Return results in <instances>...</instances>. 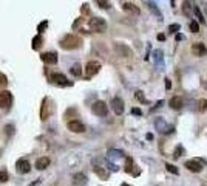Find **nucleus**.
<instances>
[{"label":"nucleus","instance_id":"nucleus-1","mask_svg":"<svg viewBox=\"0 0 207 186\" xmlns=\"http://www.w3.org/2000/svg\"><path fill=\"white\" fill-rule=\"evenodd\" d=\"M59 44L64 50H74V48H79L82 45V39L76 34H67L62 37V41Z\"/></svg>","mask_w":207,"mask_h":186},{"label":"nucleus","instance_id":"nucleus-2","mask_svg":"<svg viewBox=\"0 0 207 186\" xmlns=\"http://www.w3.org/2000/svg\"><path fill=\"white\" fill-rule=\"evenodd\" d=\"M88 25H90V28L94 33H104L107 30V22L102 17H91L90 22H88Z\"/></svg>","mask_w":207,"mask_h":186},{"label":"nucleus","instance_id":"nucleus-3","mask_svg":"<svg viewBox=\"0 0 207 186\" xmlns=\"http://www.w3.org/2000/svg\"><path fill=\"white\" fill-rule=\"evenodd\" d=\"M99 70H101V64H99L97 61H90V62L87 64V67H85V78H87V79L93 78L94 75L99 73Z\"/></svg>","mask_w":207,"mask_h":186},{"label":"nucleus","instance_id":"nucleus-4","mask_svg":"<svg viewBox=\"0 0 207 186\" xmlns=\"http://www.w3.org/2000/svg\"><path fill=\"white\" fill-rule=\"evenodd\" d=\"M91 110H93V113L97 115V116H107V113H108V107H107V104H105L104 101H96V102L91 105Z\"/></svg>","mask_w":207,"mask_h":186},{"label":"nucleus","instance_id":"nucleus-5","mask_svg":"<svg viewBox=\"0 0 207 186\" xmlns=\"http://www.w3.org/2000/svg\"><path fill=\"white\" fill-rule=\"evenodd\" d=\"M16 169H17V172H20V174H28V172L31 171V163H30L26 158H20V160H17V163H16Z\"/></svg>","mask_w":207,"mask_h":186},{"label":"nucleus","instance_id":"nucleus-6","mask_svg":"<svg viewBox=\"0 0 207 186\" xmlns=\"http://www.w3.org/2000/svg\"><path fill=\"white\" fill-rule=\"evenodd\" d=\"M51 81L56 82L57 86H62V87H65V86H73V82L68 81L67 76L62 75V73H54V75H51Z\"/></svg>","mask_w":207,"mask_h":186},{"label":"nucleus","instance_id":"nucleus-7","mask_svg":"<svg viewBox=\"0 0 207 186\" xmlns=\"http://www.w3.org/2000/svg\"><path fill=\"white\" fill-rule=\"evenodd\" d=\"M51 112H53V105H49V99L48 98H43V101H42V110H40L42 121L48 120V116H49Z\"/></svg>","mask_w":207,"mask_h":186},{"label":"nucleus","instance_id":"nucleus-8","mask_svg":"<svg viewBox=\"0 0 207 186\" xmlns=\"http://www.w3.org/2000/svg\"><path fill=\"white\" fill-rule=\"evenodd\" d=\"M189 171H192V172H201L203 171V168H204V164H201L196 158H193V160H189V161H186V164H184Z\"/></svg>","mask_w":207,"mask_h":186},{"label":"nucleus","instance_id":"nucleus-9","mask_svg":"<svg viewBox=\"0 0 207 186\" xmlns=\"http://www.w3.org/2000/svg\"><path fill=\"white\" fill-rule=\"evenodd\" d=\"M67 126H68V129H70L71 132H76V134H83V132H85V126H83L79 120L68 121V124H67Z\"/></svg>","mask_w":207,"mask_h":186},{"label":"nucleus","instance_id":"nucleus-10","mask_svg":"<svg viewBox=\"0 0 207 186\" xmlns=\"http://www.w3.org/2000/svg\"><path fill=\"white\" fill-rule=\"evenodd\" d=\"M40 59L45 62V64H49V65H53V64H57V54H56V53H53V51L42 53V54H40Z\"/></svg>","mask_w":207,"mask_h":186},{"label":"nucleus","instance_id":"nucleus-11","mask_svg":"<svg viewBox=\"0 0 207 186\" xmlns=\"http://www.w3.org/2000/svg\"><path fill=\"white\" fill-rule=\"evenodd\" d=\"M192 51H193V54L195 56H198V57H203V56H206L207 53V48L204 44H201V42H196V44H193L192 45Z\"/></svg>","mask_w":207,"mask_h":186},{"label":"nucleus","instance_id":"nucleus-12","mask_svg":"<svg viewBox=\"0 0 207 186\" xmlns=\"http://www.w3.org/2000/svg\"><path fill=\"white\" fill-rule=\"evenodd\" d=\"M111 105H113V110H115L116 115H122L124 113V101L121 98H113Z\"/></svg>","mask_w":207,"mask_h":186},{"label":"nucleus","instance_id":"nucleus-13","mask_svg":"<svg viewBox=\"0 0 207 186\" xmlns=\"http://www.w3.org/2000/svg\"><path fill=\"white\" fill-rule=\"evenodd\" d=\"M155 127H156V130L161 132V134L168 132V126H167V123H166L164 118H156V121H155Z\"/></svg>","mask_w":207,"mask_h":186},{"label":"nucleus","instance_id":"nucleus-14","mask_svg":"<svg viewBox=\"0 0 207 186\" xmlns=\"http://www.w3.org/2000/svg\"><path fill=\"white\" fill-rule=\"evenodd\" d=\"M73 185L74 186H85L87 185V175L79 172V174H74L73 175Z\"/></svg>","mask_w":207,"mask_h":186},{"label":"nucleus","instance_id":"nucleus-15","mask_svg":"<svg viewBox=\"0 0 207 186\" xmlns=\"http://www.w3.org/2000/svg\"><path fill=\"white\" fill-rule=\"evenodd\" d=\"M12 98H11V93L9 92H2L0 93V107H8L11 104Z\"/></svg>","mask_w":207,"mask_h":186},{"label":"nucleus","instance_id":"nucleus-16","mask_svg":"<svg viewBox=\"0 0 207 186\" xmlns=\"http://www.w3.org/2000/svg\"><path fill=\"white\" fill-rule=\"evenodd\" d=\"M49 163H51V160H49L48 157H42V158H37V161H36V169H39V171H43V169H46V168L49 166Z\"/></svg>","mask_w":207,"mask_h":186},{"label":"nucleus","instance_id":"nucleus-17","mask_svg":"<svg viewBox=\"0 0 207 186\" xmlns=\"http://www.w3.org/2000/svg\"><path fill=\"white\" fill-rule=\"evenodd\" d=\"M93 171H94V174H96L99 179H102V180H107V179L110 177V172H108L107 169L101 168V166H94V168H93Z\"/></svg>","mask_w":207,"mask_h":186},{"label":"nucleus","instance_id":"nucleus-18","mask_svg":"<svg viewBox=\"0 0 207 186\" xmlns=\"http://www.w3.org/2000/svg\"><path fill=\"white\" fill-rule=\"evenodd\" d=\"M168 105H170V107H172L173 110H179V109L182 107V99H181L179 96H173V98L170 99Z\"/></svg>","mask_w":207,"mask_h":186},{"label":"nucleus","instance_id":"nucleus-19","mask_svg":"<svg viewBox=\"0 0 207 186\" xmlns=\"http://www.w3.org/2000/svg\"><path fill=\"white\" fill-rule=\"evenodd\" d=\"M122 8H124L127 12H133V14H139V8L134 5V3H130V2H124L122 3Z\"/></svg>","mask_w":207,"mask_h":186},{"label":"nucleus","instance_id":"nucleus-20","mask_svg":"<svg viewBox=\"0 0 207 186\" xmlns=\"http://www.w3.org/2000/svg\"><path fill=\"white\" fill-rule=\"evenodd\" d=\"M182 12L187 17H192L193 16V6L190 5V2H182Z\"/></svg>","mask_w":207,"mask_h":186},{"label":"nucleus","instance_id":"nucleus-21","mask_svg":"<svg viewBox=\"0 0 207 186\" xmlns=\"http://www.w3.org/2000/svg\"><path fill=\"white\" fill-rule=\"evenodd\" d=\"M153 56H155V64H158L159 70H162V67H164V64H162V51L156 50V51H153Z\"/></svg>","mask_w":207,"mask_h":186},{"label":"nucleus","instance_id":"nucleus-22","mask_svg":"<svg viewBox=\"0 0 207 186\" xmlns=\"http://www.w3.org/2000/svg\"><path fill=\"white\" fill-rule=\"evenodd\" d=\"M193 12H195V16H196V19H198V22H201V23H206V17L203 16V12H201V9H200V6H196V5H193Z\"/></svg>","mask_w":207,"mask_h":186},{"label":"nucleus","instance_id":"nucleus-23","mask_svg":"<svg viewBox=\"0 0 207 186\" xmlns=\"http://www.w3.org/2000/svg\"><path fill=\"white\" fill-rule=\"evenodd\" d=\"M113 158H124V152L122 150H108V160H113Z\"/></svg>","mask_w":207,"mask_h":186},{"label":"nucleus","instance_id":"nucleus-24","mask_svg":"<svg viewBox=\"0 0 207 186\" xmlns=\"http://www.w3.org/2000/svg\"><path fill=\"white\" fill-rule=\"evenodd\" d=\"M70 73L73 75V76H81L82 75V67H81V64H74L71 68H70Z\"/></svg>","mask_w":207,"mask_h":186},{"label":"nucleus","instance_id":"nucleus-25","mask_svg":"<svg viewBox=\"0 0 207 186\" xmlns=\"http://www.w3.org/2000/svg\"><path fill=\"white\" fill-rule=\"evenodd\" d=\"M43 44V39H42V34H37L34 39H33V50H39L40 45Z\"/></svg>","mask_w":207,"mask_h":186},{"label":"nucleus","instance_id":"nucleus-26","mask_svg":"<svg viewBox=\"0 0 207 186\" xmlns=\"http://www.w3.org/2000/svg\"><path fill=\"white\" fill-rule=\"evenodd\" d=\"M147 5H148V8H150V9H152V11L158 16V19H159V20H162V14L159 12V9L156 8V5H155V3H152V2H147Z\"/></svg>","mask_w":207,"mask_h":186},{"label":"nucleus","instance_id":"nucleus-27","mask_svg":"<svg viewBox=\"0 0 207 186\" xmlns=\"http://www.w3.org/2000/svg\"><path fill=\"white\" fill-rule=\"evenodd\" d=\"M184 152H186V149H184V147H182L181 144H178V146L175 147V152H173V157H175V158H179V157H181V155H182Z\"/></svg>","mask_w":207,"mask_h":186},{"label":"nucleus","instance_id":"nucleus-28","mask_svg":"<svg viewBox=\"0 0 207 186\" xmlns=\"http://www.w3.org/2000/svg\"><path fill=\"white\" fill-rule=\"evenodd\" d=\"M198 110H200V112H206L207 110V99L203 98V99L198 101Z\"/></svg>","mask_w":207,"mask_h":186},{"label":"nucleus","instance_id":"nucleus-29","mask_svg":"<svg viewBox=\"0 0 207 186\" xmlns=\"http://www.w3.org/2000/svg\"><path fill=\"white\" fill-rule=\"evenodd\" d=\"M116 50H118V51H121V53H122V56H125V57L131 54V51H130L127 46H124V45H118V46H116Z\"/></svg>","mask_w":207,"mask_h":186},{"label":"nucleus","instance_id":"nucleus-30","mask_svg":"<svg viewBox=\"0 0 207 186\" xmlns=\"http://www.w3.org/2000/svg\"><path fill=\"white\" fill-rule=\"evenodd\" d=\"M166 168L168 172H172V174H175V175H178L179 174V171H178V168L175 166V164H170V163H166Z\"/></svg>","mask_w":207,"mask_h":186},{"label":"nucleus","instance_id":"nucleus-31","mask_svg":"<svg viewBox=\"0 0 207 186\" xmlns=\"http://www.w3.org/2000/svg\"><path fill=\"white\" fill-rule=\"evenodd\" d=\"M189 27H190V31H193V33H200V23H198L196 20H192Z\"/></svg>","mask_w":207,"mask_h":186},{"label":"nucleus","instance_id":"nucleus-32","mask_svg":"<svg viewBox=\"0 0 207 186\" xmlns=\"http://www.w3.org/2000/svg\"><path fill=\"white\" fill-rule=\"evenodd\" d=\"M134 96H136V99H138V101H141V102H147V99H145L144 93L141 92V90H138V92L134 93Z\"/></svg>","mask_w":207,"mask_h":186},{"label":"nucleus","instance_id":"nucleus-33","mask_svg":"<svg viewBox=\"0 0 207 186\" xmlns=\"http://www.w3.org/2000/svg\"><path fill=\"white\" fill-rule=\"evenodd\" d=\"M131 169H133V160L131 158H127V161H125V171L127 172H131Z\"/></svg>","mask_w":207,"mask_h":186},{"label":"nucleus","instance_id":"nucleus-34","mask_svg":"<svg viewBox=\"0 0 207 186\" xmlns=\"http://www.w3.org/2000/svg\"><path fill=\"white\" fill-rule=\"evenodd\" d=\"M8 179H9L8 172H6V171H0V183H5V182H8Z\"/></svg>","mask_w":207,"mask_h":186},{"label":"nucleus","instance_id":"nucleus-35","mask_svg":"<svg viewBox=\"0 0 207 186\" xmlns=\"http://www.w3.org/2000/svg\"><path fill=\"white\" fill-rule=\"evenodd\" d=\"M179 30H181V27H179L178 23L168 25V33H176V31H179Z\"/></svg>","mask_w":207,"mask_h":186},{"label":"nucleus","instance_id":"nucleus-36","mask_svg":"<svg viewBox=\"0 0 207 186\" xmlns=\"http://www.w3.org/2000/svg\"><path fill=\"white\" fill-rule=\"evenodd\" d=\"M5 130H6V135H8V137H12V134H14V126H12V124H8V126H5Z\"/></svg>","mask_w":207,"mask_h":186},{"label":"nucleus","instance_id":"nucleus-37","mask_svg":"<svg viewBox=\"0 0 207 186\" xmlns=\"http://www.w3.org/2000/svg\"><path fill=\"white\" fill-rule=\"evenodd\" d=\"M96 3H97L101 8H104V9H108V8L111 6V5H110V2H102V0H97Z\"/></svg>","mask_w":207,"mask_h":186},{"label":"nucleus","instance_id":"nucleus-38","mask_svg":"<svg viewBox=\"0 0 207 186\" xmlns=\"http://www.w3.org/2000/svg\"><path fill=\"white\" fill-rule=\"evenodd\" d=\"M46 27H48V22H46V20H43L40 25L37 27V31H39V34H42V33L45 31V28H46Z\"/></svg>","mask_w":207,"mask_h":186},{"label":"nucleus","instance_id":"nucleus-39","mask_svg":"<svg viewBox=\"0 0 207 186\" xmlns=\"http://www.w3.org/2000/svg\"><path fill=\"white\" fill-rule=\"evenodd\" d=\"M131 113H133V115H136V116H141V115H142L141 109H138V107H133V109H131Z\"/></svg>","mask_w":207,"mask_h":186},{"label":"nucleus","instance_id":"nucleus-40","mask_svg":"<svg viewBox=\"0 0 207 186\" xmlns=\"http://www.w3.org/2000/svg\"><path fill=\"white\" fill-rule=\"evenodd\" d=\"M6 82H8V81H6V76L0 73V87H3V86H6Z\"/></svg>","mask_w":207,"mask_h":186},{"label":"nucleus","instance_id":"nucleus-41","mask_svg":"<svg viewBox=\"0 0 207 186\" xmlns=\"http://www.w3.org/2000/svg\"><path fill=\"white\" fill-rule=\"evenodd\" d=\"M166 89H167V90H170V89H172V81H170L168 78H166Z\"/></svg>","mask_w":207,"mask_h":186},{"label":"nucleus","instance_id":"nucleus-42","mask_svg":"<svg viewBox=\"0 0 207 186\" xmlns=\"http://www.w3.org/2000/svg\"><path fill=\"white\" fill-rule=\"evenodd\" d=\"M175 39H176L178 42H179V41H182L184 37H182V34H176V37H175Z\"/></svg>","mask_w":207,"mask_h":186},{"label":"nucleus","instance_id":"nucleus-43","mask_svg":"<svg viewBox=\"0 0 207 186\" xmlns=\"http://www.w3.org/2000/svg\"><path fill=\"white\" fill-rule=\"evenodd\" d=\"M158 39H159V41H166V36H164V34H158Z\"/></svg>","mask_w":207,"mask_h":186},{"label":"nucleus","instance_id":"nucleus-44","mask_svg":"<svg viewBox=\"0 0 207 186\" xmlns=\"http://www.w3.org/2000/svg\"><path fill=\"white\" fill-rule=\"evenodd\" d=\"M162 104H164V101H158V104H156V109H158V107H161Z\"/></svg>","mask_w":207,"mask_h":186},{"label":"nucleus","instance_id":"nucleus-45","mask_svg":"<svg viewBox=\"0 0 207 186\" xmlns=\"http://www.w3.org/2000/svg\"><path fill=\"white\" fill-rule=\"evenodd\" d=\"M147 140H153V135L152 134H147Z\"/></svg>","mask_w":207,"mask_h":186},{"label":"nucleus","instance_id":"nucleus-46","mask_svg":"<svg viewBox=\"0 0 207 186\" xmlns=\"http://www.w3.org/2000/svg\"><path fill=\"white\" fill-rule=\"evenodd\" d=\"M121 186H131V185H128V183H122Z\"/></svg>","mask_w":207,"mask_h":186},{"label":"nucleus","instance_id":"nucleus-47","mask_svg":"<svg viewBox=\"0 0 207 186\" xmlns=\"http://www.w3.org/2000/svg\"><path fill=\"white\" fill-rule=\"evenodd\" d=\"M206 9H207V5H206Z\"/></svg>","mask_w":207,"mask_h":186}]
</instances>
